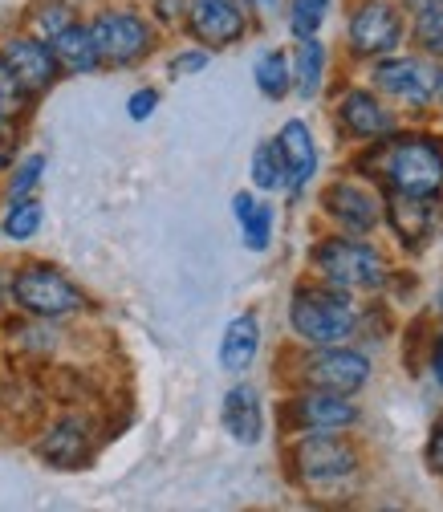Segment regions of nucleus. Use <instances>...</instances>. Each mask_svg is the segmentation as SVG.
I'll use <instances>...</instances> for the list:
<instances>
[{
	"mask_svg": "<svg viewBox=\"0 0 443 512\" xmlns=\"http://www.w3.org/2000/svg\"><path fill=\"white\" fill-rule=\"evenodd\" d=\"M366 183L383 196H443V139L431 131H391L362 151L350 163Z\"/></svg>",
	"mask_w": 443,
	"mask_h": 512,
	"instance_id": "obj_1",
	"label": "nucleus"
},
{
	"mask_svg": "<svg viewBox=\"0 0 443 512\" xmlns=\"http://www.w3.org/2000/svg\"><path fill=\"white\" fill-rule=\"evenodd\" d=\"M289 334L297 346H342L362 334V305L354 293L318 277L297 281L289 293Z\"/></svg>",
	"mask_w": 443,
	"mask_h": 512,
	"instance_id": "obj_2",
	"label": "nucleus"
},
{
	"mask_svg": "<svg viewBox=\"0 0 443 512\" xmlns=\"http://www.w3.org/2000/svg\"><path fill=\"white\" fill-rule=\"evenodd\" d=\"M309 269L318 281L334 285V289H346V293H383L391 285V261L383 256V248H374L370 240L362 236H350V232H334V236H322L313 240L309 248Z\"/></svg>",
	"mask_w": 443,
	"mask_h": 512,
	"instance_id": "obj_3",
	"label": "nucleus"
},
{
	"mask_svg": "<svg viewBox=\"0 0 443 512\" xmlns=\"http://www.w3.org/2000/svg\"><path fill=\"white\" fill-rule=\"evenodd\" d=\"M289 472L305 492H342L362 476V447L350 431H322V435H293Z\"/></svg>",
	"mask_w": 443,
	"mask_h": 512,
	"instance_id": "obj_4",
	"label": "nucleus"
},
{
	"mask_svg": "<svg viewBox=\"0 0 443 512\" xmlns=\"http://www.w3.org/2000/svg\"><path fill=\"white\" fill-rule=\"evenodd\" d=\"M9 305L17 313H25L29 322H66V317H78L90 309L86 289L61 273L49 261H25L9 273Z\"/></svg>",
	"mask_w": 443,
	"mask_h": 512,
	"instance_id": "obj_5",
	"label": "nucleus"
},
{
	"mask_svg": "<svg viewBox=\"0 0 443 512\" xmlns=\"http://www.w3.org/2000/svg\"><path fill=\"white\" fill-rule=\"evenodd\" d=\"M86 25L102 70H135L159 49V25L139 9H98Z\"/></svg>",
	"mask_w": 443,
	"mask_h": 512,
	"instance_id": "obj_6",
	"label": "nucleus"
},
{
	"mask_svg": "<svg viewBox=\"0 0 443 512\" xmlns=\"http://www.w3.org/2000/svg\"><path fill=\"white\" fill-rule=\"evenodd\" d=\"M374 374V362L366 350L342 342V346H301L289 378L293 387H318L338 395H358Z\"/></svg>",
	"mask_w": 443,
	"mask_h": 512,
	"instance_id": "obj_7",
	"label": "nucleus"
},
{
	"mask_svg": "<svg viewBox=\"0 0 443 512\" xmlns=\"http://www.w3.org/2000/svg\"><path fill=\"white\" fill-rule=\"evenodd\" d=\"M407 45V13L399 0H358L346 17V49L358 61L391 57Z\"/></svg>",
	"mask_w": 443,
	"mask_h": 512,
	"instance_id": "obj_8",
	"label": "nucleus"
},
{
	"mask_svg": "<svg viewBox=\"0 0 443 512\" xmlns=\"http://www.w3.org/2000/svg\"><path fill=\"white\" fill-rule=\"evenodd\" d=\"M362 423V407L354 395L318 391V387H293L281 403V427L289 435H322V431H354Z\"/></svg>",
	"mask_w": 443,
	"mask_h": 512,
	"instance_id": "obj_9",
	"label": "nucleus"
},
{
	"mask_svg": "<svg viewBox=\"0 0 443 512\" xmlns=\"http://www.w3.org/2000/svg\"><path fill=\"white\" fill-rule=\"evenodd\" d=\"M370 86L387 102H399L415 114L435 106V61H423L419 53H391L370 61Z\"/></svg>",
	"mask_w": 443,
	"mask_h": 512,
	"instance_id": "obj_10",
	"label": "nucleus"
},
{
	"mask_svg": "<svg viewBox=\"0 0 443 512\" xmlns=\"http://www.w3.org/2000/svg\"><path fill=\"white\" fill-rule=\"evenodd\" d=\"M248 9H252L248 0H187V9H183V33L192 37L200 49H208V53L232 49L252 29Z\"/></svg>",
	"mask_w": 443,
	"mask_h": 512,
	"instance_id": "obj_11",
	"label": "nucleus"
},
{
	"mask_svg": "<svg viewBox=\"0 0 443 512\" xmlns=\"http://www.w3.org/2000/svg\"><path fill=\"white\" fill-rule=\"evenodd\" d=\"M322 212L338 232L374 236L383 224V191L354 175H338L322 187Z\"/></svg>",
	"mask_w": 443,
	"mask_h": 512,
	"instance_id": "obj_12",
	"label": "nucleus"
},
{
	"mask_svg": "<svg viewBox=\"0 0 443 512\" xmlns=\"http://www.w3.org/2000/svg\"><path fill=\"white\" fill-rule=\"evenodd\" d=\"M334 122L350 143H374L391 131H399V110L387 106V98L374 86H346L334 102Z\"/></svg>",
	"mask_w": 443,
	"mask_h": 512,
	"instance_id": "obj_13",
	"label": "nucleus"
},
{
	"mask_svg": "<svg viewBox=\"0 0 443 512\" xmlns=\"http://www.w3.org/2000/svg\"><path fill=\"white\" fill-rule=\"evenodd\" d=\"M0 66H5V70L17 78V86H21L33 102L45 98V94L61 82V70H57V57H53L49 41L33 37L29 29L0 37Z\"/></svg>",
	"mask_w": 443,
	"mask_h": 512,
	"instance_id": "obj_14",
	"label": "nucleus"
},
{
	"mask_svg": "<svg viewBox=\"0 0 443 512\" xmlns=\"http://www.w3.org/2000/svg\"><path fill=\"white\" fill-rule=\"evenodd\" d=\"M383 224L407 252L427 248L443 232V196H383Z\"/></svg>",
	"mask_w": 443,
	"mask_h": 512,
	"instance_id": "obj_15",
	"label": "nucleus"
},
{
	"mask_svg": "<svg viewBox=\"0 0 443 512\" xmlns=\"http://www.w3.org/2000/svg\"><path fill=\"white\" fill-rule=\"evenodd\" d=\"M33 456L49 468H82L94 456V423L86 415H61L45 423L33 439Z\"/></svg>",
	"mask_w": 443,
	"mask_h": 512,
	"instance_id": "obj_16",
	"label": "nucleus"
},
{
	"mask_svg": "<svg viewBox=\"0 0 443 512\" xmlns=\"http://www.w3.org/2000/svg\"><path fill=\"white\" fill-rule=\"evenodd\" d=\"M220 427L228 431L232 443L240 447H257L265 439V399L257 387L248 382H236V387L224 391V403H220Z\"/></svg>",
	"mask_w": 443,
	"mask_h": 512,
	"instance_id": "obj_17",
	"label": "nucleus"
},
{
	"mask_svg": "<svg viewBox=\"0 0 443 512\" xmlns=\"http://www.w3.org/2000/svg\"><path fill=\"white\" fill-rule=\"evenodd\" d=\"M277 147L285 159V191L297 200L301 191L318 175V143H313V131L305 118H289L277 131Z\"/></svg>",
	"mask_w": 443,
	"mask_h": 512,
	"instance_id": "obj_18",
	"label": "nucleus"
},
{
	"mask_svg": "<svg viewBox=\"0 0 443 512\" xmlns=\"http://www.w3.org/2000/svg\"><path fill=\"white\" fill-rule=\"evenodd\" d=\"M257 354H261V317L252 309H244L220 334V370L224 374H248Z\"/></svg>",
	"mask_w": 443,
	"mask_h": 512,
	"instance_id": "obj_19",
	"label": "nucleus"
},
{
	"mask_svg": "<svg viewBox=\"0 0 443 512\" xmlns=\"http://www.w3.org/2000/svg\"><path fill=\"white\" fill-rule=\"evenodd\" d=\"M53 57H57V70L61 78H90L102 70L98 61V49H94V37H90V25L78 17L74 25H66L53 41H49Z\"/></svg>",
	"mask_w": 443,
	"mask_h": 512,
	"instance_id": "obj_20",
	"label": "nucleus"
},
{
	"mask_svg": "<svg viewBox=\"0 0 443 512\" xmlns=\"http://www.w3.org/2000/svg\"><path fill=\"white\" fill-rule=\"evenodd\" d=\"M232 216H236V228H240V240L248 252H265L273 244V204H265L261 191H236L232 196Z\"/></svg>",
	"mask_w": 443,
	"mask_h": 512,
	"instance_id": "obj_21",
	"label": "nucleus"
},
{
	"mask_svg": "<svg viewBox=\"0 0 443 512\" xmlns=\"http://www.w3.org/2000/svg\"><path fill=\"white\" fill-rule=\"evenodd\" d=\"M289 66H293V94L301 102H313L326 86V70H330V53L318 37H297L293 53H289Z\"/></svg>",
	"mask_w": 443,
	"mask_h": 512,
	"instance_id": "obj_22",
	"label": "nucleus"
},
{
	"mask_svg": "<svg viewBox=\"0 0 443 512\" xmlns=\"http://www.w3.org/2000/svg\"><path fill=\"white\" fill-rule=\"evenodd\" d=\"M45 228V204L41 196H21V200H9L5 212H0V236L9 244H29L37 240Z\"/></svg>",
	"mask_w": 443,
	"mask_h": 512,
	"instance_id": "obj_23",
	"label": "nucleus"
},
{
	"mask_svg": "<svg viewBox=\"0 0 443 512\" xmlns=\"http://www.w3.org/2000/svg\"><path fill=\"white\" fill-rule=\"evenodd\" d=\"M252 82L269 102H281L293 94V66H289V53L285 49H265L252 66Z\"/></svg>",
	"mask_w": 443,
	"mask_h": 512,
	"instance_id": "obj_24",
	"label": "nucleus"
},
{
	"mask_svg": "<svg viewBox=\"0 0 443 512\" xmlns=\"http://www.w3.org/2000/svg\"><path fill=\"white\" fill-rule=\"evenodd\" d=\"M248 179L261 196H273V191H285V159L277 139H265L252 147V163H248Z\"/></svg>",
	"mask_w": 443,
	"mask_h": 512,
	"instance_id": "obj_25",
	"label": "nucleus"
},
{
	"mask_svg": "<svg viewBox=\"0 0 443 512\" xmlns=\"http://www.w3.org/2000/svg\"><path fill=\"white\" fill-rule=\"evenodd\" d=\"M29 110H33V98L17 86V78H13L5 66H0V135L17 139V131L25 126Z\"/></svg>",
	"mask_w": 443,
	"mask_h": 512,
	"instance_id": "obj_26",
	"label": "nucleus"
},
{
	"mask_svg": "<svg viewBox=\"0 0 443 512\" xmlns=\"http://www.w3.org/2000/svg\"><path fill=\"white\" fill-rule=\"evenodd\" d=\"M74 21H78V13H74L70 0H37V5L25 13V29L33 37H41V41H53L61 29L74 25Z\"/></svg>",
	"mask_w": 443,
	"mask_h": 512,
	"instance_id": "obj_27",
	"label": "nucleus"
},
{
	"mask_svg": "<svg viewBox=\"0 0 443 512\" xmlns=\"http://www.w3.org/2000/svg\"><path fill=\"white\" fill-rule=\"evenodd\" d=\"M45 167H49V159L41 151H29V155L13 159V167L5 171V204L21 200V196H37V187L45 179Z\"/></svg>",
	"mask_w": 443,
	"mask_h": 512,
	"instance_id": "obj_28",
	"label": "nucleus"
},
{
	"mask_svg": "<svg viewBox=\"0 0 443 512\" xmlns=\"http://www.w3.org/2000/svg\"><path fill=\"white\" fill-rule=\"evenodd\" d=\"M330 9H334V0H289V33L293 37H318L322 25L330 21Z\"/></svg>",
	"mask_w": 443,
	"mask_h": 512,
	"instance_id": "obj_29",
	"label": "nucleus"
},
{
	"mask_svg": "<svg viewBox=\"0 0 443 512\" xmlns=\"http://www.w3.org/2000/svg\"><path fill=\"white\" fill-rule=\"evenodd\" d=\"M411 41H415L419 57H427V61H443V9L411 17Z\"/></svg>",
	"mask_w": 443,
	"mask_h": 512,
	"instance_id": "obj_30",
	"label": "nucleus"
},
{
	"mask_svg": "<svg viewBox=\"0 0 443 512\" xmlns=\"http://www.w3.org/2000/svg\"><path fill=\"white\" fill-rule=\"evenodd\" d=\"M208 61H212V53H208V49H200V45H187V49L171 53V61H167V74H171V78H192V74H204V70H208Z\"/></svg>",
	"mask_w": 443,
	"mask_h": 512,
	"instance_id": "obj_31",
	"label": "nucleus"
},
{
	"mask_svg": "<svg viewBox=\"0 0 443 512\" xmlns=\"http://www.w3.org/2000/svg\"><path fill=\"white\" fill-rule=\"evenodd\" d=\"M155 110H159V90L155 86H143V90H135L131 98H126V118L131 122H147Z\"/></svg>",
	"mask_w": 443,
	"mask_h": 512,
	"instance_id": "obj_32",
	"label": "nucleus"
},
{
	"mask_svg": "<svg viewBox=\"0 0 443 512\" xmlns=\"http://www.w3.org/2000/svg\"><path fill=\"white\" fill-rule=\"evenodd\" d=\"M183 9H187V0H151V21L163 29H175L183 25Z\"/></svg>",
	"mask_w": 443,
	"mask_h": 512,
	"instance_id": "obj_33",
	"label": "nucleus"
},
{
	"mask_svg": "<svg viewBox=\"0 0 443 512\" xmlns=\"http://www.w3.org/2000/svg\"><path fill=\"white\" fill-rule=\"evenodd\" d=\"M423 464H427V472H435V476H443V419L431 427V435H427V447H423Z\"/></svg>",
	"mask_w": 443,
	"mask_h": 512,
	"instance_id": "obj_34",
	"label": "nucleus"
},
{
	"mask_svg": "<svg viewBox=\"0 0 443 512\" xmlns=\"http://www.w3.org/2000/svg\"><path fill=\"white\" fill-rule=\"evenodd\" d=\"M427 366H431L435 387L443 391V334H435V342H431V354H427Z\"/></svg>",
	"mask_w": 443,
	"mask_h": 512,
	"instance_id": "obj_35",
	"label": "nucleus"
},
{
	"mask_svg": "<svg viewBox=\"0 0 443 512\" xmlns=\"http://www.w3.org/2000/svg\"><path fill=\"white\" fill-rule=\"evenodd\" d=\"M399 9H403L407 17H419V13H435V9H443V0H399Z\"/></svg>",
	"mask_w": 443,
	"mask_h": 512,
	"instance_id": "obj_36",
	"label": "nucleus"
},
{
	"mask_svg": "<svg viewBox=\"0 0 443 512\" xmlns=\"http://www.w3.org/2000/svg\"><path fill=\"white\" fill-rule=\"evenodd\" d=\"M435 313L443 317V281H439V289H435Z\"/></svg>",
	"mask_w": 443,
	"mask_h": 512,
	"instance_id": "obj_37",
	"label": "nucleus"
},
{
	"mask_svg": "<svg viewBox=\"0 0 443 512\" xmlns=\"http://www.w3.org/2000/svg\"><path fill=\"white\" fill-rule=\"evenodd\" d=\"M248 5H265L269 9V5H277V0H248Z\"/></svg>",
	"mask_w": 443,
	"mask_h": 512,
	"instance_id": "obj_38",
	"label": "nucleus"
}]
</instances>
